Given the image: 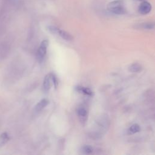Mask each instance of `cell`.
Listing matches in <instances>:
<instances>
[{"label": "cell", "instance_id": "6da1fadb", "mask_svg": "<svg viewBox=\"0 0 155 155\" xmlns=\"http://www.w3.org/2000/svg\"><path fill=\"white\" fill-rule=\"evenodd\" d=\"M107 9L115 15H124L127 13L122 0H114L110 2L107 5Z\"/></svg>", "mask_w": 155, "mask_h": 155}, {"label": "cell", "instance_id": "7a4b0ae2", "mask_svg": "<svg viewBox=\"0 0 155 155\" xmlns=\"http://www.w3.org/2000/svg\"><path fill=\"white\" fill-rule=\"evenodd\" d=\"M47 28L50 33L54 35H58L66 41H71L73 39L72 36L69 33L65 30H61L54 25H49L48 26Z\"/></svg>", "mask_w": 155, "mask_h": 155}, {"label": "cell", "instance_id": "3957f363", "mask_svg": "<svg viewBox=\"0 0 155 155\" xmlns=\"http://www.w3.org/2000/svg\"><path fill=\"white\" fill-rule=\"evenodd\" d=\"M48 45V41L47 39L42 41L39 47L38 51H37V59L39 61H42L47 53V48Z\"/></svg>", "mask_w": 155, "mask_h": 155}, {"label": "cell", "instance_id": "277c9868", "mask_svg": "<svg viewBox=\"0 0 155 155\" xmlns=\"http://www.w3.org/2000/svg\"><path fill=\"white\" fill-rule=\"evenodd\" d=\"M152 8L151 4L147 1H143L139 5L138 7V11L142 15H147L149 13Z\"/></svg>", "mask_w": 155, "mask_h": 155}, {"label": "cell", "instance_id": "5b68a950", "mask_svg": "<svg viewBox=\"0 0 155 155\" xmlns=\"http://www.w3.org/2000/svg\"><path fill=\"white\" fill-rule=\"evenodd\" d=\"M51 83H52V81L51 78V73H50L47 74L44 78V79L43 81V84H42L43 90L45 91H49L51 86Z\"/></svg>", "mask_w": 155, "mask_h": 155}, {"label": "cell", "instance_id": "8992f818", "mask_svg": "<svg viewBox=\"0 0 155 155\" xmlns=\"http://www.w3.org/2000/svg\"><path fill=\"white\" fill-rule=\"evenodd\" d=\"M77 114L82 122H85L87 118V110L84 107H79L77 108Z\"/></svg>", "mask_w": 155, "mask_h": 155}, {"label": "cell", "instance_id": "52a82bcc", "mask_svg": "<svg viewBox=\"0 0 155 155\" xmlns=\"http://www.w3.org/2000/svg\"><path fill=\"white\" fill-rule=\"evenodd\" d=\"M49 103V101L47 99H43L41 100L35 106V111H39L42 110L44 108H45Z\"/></svg>", "mask_w": 155, "mask_h": 155}, {"label": "cell", "instance_id": "ba28073f", "mask_svg": "<svg viewBox=\"0 0 155 155\" xmlns=\"http://www.w3.org/2000/svg\"><path fill=\"white\" fill-rule=\"evenodd\" d=\"M136 28L151 30L154 28V24L153 22H143L136 25Z\"/></svg>", "mask_w": 155, "mask_h": 155}, {"label": "cell", "instance_id": "9c48e42d", "mask_svg": "<svg viewBox=\"0 0 155 155\" xmlns=\"http://www.w3.org/2000/svg\"><path fill=\"white\" fill-rule=\"evenodd\" d=\"M76 89L77 91H78L80 93H82L84 94H86L88 96L93 95V91L88 88H85V87H84L82 86H77L76 87Z\"/></svg>", "mask_w": 155, "mask_h": 155}, {"label": "cell", "instance_id": "30bf717a", "mask_svg": "<svg viewBox=\"0 0 155 155\" xmlns=\"http://www.w3.org/2000/svg\"><path fill=\"white\" fill-rule=\"evenodd\" d=\"M129 71L133 73L139 72L142 70L141 65L138 63H134L129 67Z\"/></svg>", "mask_w": 155, "mask_h": 155}, {"label": "cell", "instance_id": "8fae6325", "mask_svg": "<svg viewBox=\"0 0 155 155\" xmlns=\"http://www.w3.org/2000/svg\"><path fill=\"white\" fill-rule=\"evenodd\" d=\"M9 140V136L7 133H4L0 136V146L5 145Z\"/></svg>", "mask_w": 155, "mask_h": 155}, {"label": "cell", "instance_id": "7c38bea8", "mask_svg": "<svg viewBox=\"0 0 155 155\" xmlns=\"http://www.w3.org/2000/svg\"><path fill=\"white\" fill-rule=\"evenodd\" d=\"M140 128L138 124H133L128 129V131L129 134H134L136 133H137L140 131Z\"/></svg>", "mask_w": 155, "mask_h": 155}, {"label": "cell", "instance_id": "4fadbf2b", "mask_svg": "<svg viewBox=\"0 0 155 155\" xmlns=\"http://www.w3.org/2000/svg\"><path fill=\"white\" fill-rule=\"evenodd\" d=\"M82 151L85 154H90L93 152V148L89 145H85L82 147Z\"/></svg>", "mask_w": 155, "mask_h": 155}, {"label": "cell", "instance_id": "5bb4252c", "mask_svg": "<svg viewBox=\"0 0 155 155\" xmlns=\"http://www.w3.org/2000/svg\"><path fill=\"white\" fill-rule=\"evenodd\" d=\"M51 78L52 83L53 84V85L55 87V88H56V87H57V85L58 84V80H57V78H56V76L54 74L51 73Z\"/></svg>", "mask_w": 155, "mask_h": 155}, {"label": "cell", "instance_id": "9a60e30c", "mask_svg": "<svg viewBox=\"0 0 155 155\" xmlns=\"http://www.w3.org/2000/svg\"><path fill=\"white\" fill-rule=\"evenodd\" d=\"M137 1H145V0H137Z\"/></svg>", "mask_w": 155, "mask_h": 155}]
</instances>
